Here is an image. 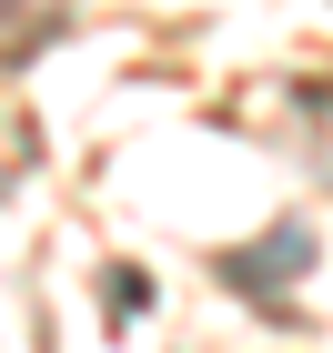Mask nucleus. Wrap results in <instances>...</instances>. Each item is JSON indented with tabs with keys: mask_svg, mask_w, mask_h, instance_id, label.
Wrapping results in <instances>:
<instances>
[{
	"mask_svg": "<svg viewBox=\"0 0 333 353\" xmlns=\"http://www.w3.org/2000/svg\"><path fill=\"white\" fill-rule=\"evenodd\" d=\"M303 263H313V232H303V222H283L263 252H222V283L263 293V283H283V272H303Z\"/></svg>",
	"mask_w": 333,
	"mask_h": 353,
	"instance_id": "nucleus-1",
	"label": "nucleus"
},
{
	"mask_svg": "<svg viewBox=\"0 0 333 353\" xmlns=\"http://www.w3.org/2000/svg\"><path fill=\"white\" fill-rule=\"evenodd\" d=\"M101 293H111V313H121V323H141V313H152V272L111 263V272H101Z\"/></svg>",
	"mask_w": 333,
	"mask_h": 353,
	"instance_id": "nucleus-2",
	"label": "nucleus"
}]
</instances>
